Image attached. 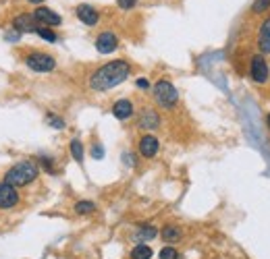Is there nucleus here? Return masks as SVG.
Returning a JSON list of instances; mask_svg holds the SVG:
<instances>
[{
  "mask_svg": "<svg viewBox=\"0 0 270 259\" xmlns=\"http://www.w3.org/2000/svg\"><path fill=\"white\" fill-rule=\"evenodd\" d=\"M131 75V65L125 58H117L102 65L100 69H96L89 77V87L94 91H106V89H113L117 85H121L127 77Z\"/></svg>",
  "mask_w": 270,
  "mask_h": 259,
  "instance_id": "f257e3e1",
  "label": "nucleus"
},
{
  "mask_svg": "<svg viewBox=\"0 0 270 259\" xmlns=\"http://www.w3.org/2000/svg\"><path fill=\"white\" fill-rule=\"evenodd\" d=\"M38 174H40L38 164L31 160H23L5 172V183L13 185V187H27L38 178Z\"/></svg>",
  "mask_w": 270,
  "mask_h": 259,
  "instance_id": "f03ea898",
  "label": "nucleus"
},
{
  "mask_svg": "<svg viewBox=\"0 0 270 259\" xmlns=\"http://www.w3.org/2000/svg\"><path fill=\"white\" fill-rule=\"evenodd\" d=\"M154 99H156V104H158L160 108L173 110L177 104H179V91H177V87H175L171 81L160 79V81H156V85H154Z\"/></svg>",
  "mask_w": 270,
  "mask_h": 259,
  "instance_id": "7ed1b4c3",
  "label": "nucleus"
},
{
  "mask_svg": "<svg viewBox=\"0 0 270 259\" xmlns=\"http://www.w3.org/2000/svg\"><path fill=\"white\" fill-rule=\"evenodd\" d=\"M23 61L35 73H50V71L57 69V61H54V56L46 54V52H29V54H25Z\"/></svg>",
  "mask_w": 270,
  "mask_h": 259,
  "instance_id": "20e7f679",
  "label": "nucleus"
},
{
  "mask_svg": "<svg viewBox=\"0 0 270 259\" xmlns=\"http://www.w3.org/2000/svg\"><path fill=\"white\" fill-rule=\"evenodd\" d=\"M249 77L258 85H266L268 83V79H270V67H268V61L264 58V54L251 56V61H249Z\"/></svg>",
  "mask_w": 270,
  "mask_h": 259,
  "instance_id": "39448f33",
  "label": "nucleus"
},
{
  "mask_svg": "<svg viewBox=\"0 0 270 259\" xmlns=\"http://www.w3.org/2000/svg\"><path fill=\"white\" fill-rule=\"evenodd\" d=\"M19 203V191L17 187L0 181V210H13Z\"/></svg>",
  "mask_w": 270,
  "mask_h": 259,
  "instance_id": "423d86ee",
  "label": "nucleus"
},
{
  "mask_svg": "<svg viewBox=\"0 0 270 259\" xmlns=\"http://www.w3.org/2000/svg\"><path fill=\"white\" fill-rule=\"evenodd\" d=\"M119 48V37L113 33V31H102L98 37H96V50L100 54H111Z\"/></svg>",
  "mask_w": 270,
  "mask_h": 259,
  "instance_id": "0eeeda50",
  "label": "nucleus"
},
{
  "mask_svg": "<svg viewBox=\"0 0 270 259\" xmlns=\"http://www.w3.org/2000/svg\"><path fill=\"white\" fill-rule=\"evenodd\" d=\"M42 25L35 21V17L33 15H29V13H23V15H17L15 19H13V29L17 31V33H27V31H38Z\"/></svg>",
  "mask_w": 270,
  "mask_h": 259,
  "instance_id": "6e6552de",
  "label": "nucleus"
},
{
  "mask_svg": "<svg viewBox=\"0 0 270 259\" xmlns=\"http://www.w3.org/2000/svg\"><path fill=\"white\" fill-rule=\"evenodd\" d=\"M33 17H35V21H38L40 25H48V27H54V25H61V23H63L61 15L54 13V11L48 9V7H38V9L33 11Z\"/></svg>",
  "mask_w": 270,
  "mask_h": 259,
  "instance_id": "1a4fd4ad",
  "label": "nucleus"
},
{
  "mask_svg": "<svg viewBox=\"0 0 270 259\" xmlns=\"http://www.w3.org/2000/svg\"><path fill=\"white\" fill-rule=\"evenodd\" d=\"M113 114L119 118V121H129L133 114H135V108H133V102L123 97V99H117L113 104Z\"/></svg>",
  "mask_w": 270,
  "mask_h": 259,
  "instance_id": "9d476101",
  "label": "nucleus"
},
{
  "mask_svg": "<svg viewBox=\"0 0 270 259\" xmlns=\"http://www.w3.org/2000/svg\"><path fill=\"white\" fill-rule=\"evenodd\" d=\"M137 147H139V153L143 155V158H154V155L158 153V149H160V141L154 135H143L139 139Z\"/></svg>",
  "mask_w": 270,
  "mask_h": 259,
  "instance_id": "9b49d317",
  "label": "nucleus"
},
{
  "mask_svg": "<svg viewBox=\"0 0 270 259\" xmlns=\"http://www.w3.org/2000/svg\"><path fill=\"white\" fill-rule=\"evenodd\" d=\"M137 125H139L141 129H148V131L158 129V127H160V116H158V112H156L154 108H141Z\"/></svg>",
  "mask_w": 270,
  "mask_h": 259,
  "instance_id": "f8f14e48",
  "label": "nucleus"
},
{
  "mask_svg": "<svg viewBox=\"0 0 270 259\" xmlns=\"http://www.w3.org/2000/svg\"><path fill=\"white\" fill-rule=\"evenodd\" d=\"M75 15H77V19H79L81 23H85V25H96V23L100 21L98 11H96L94 7H89V5H79V7L75 9Z\"/></svg>",
  "mask_w": 270,
  "mask_h": 259,
  "instance_id": "ddd939ff",
  "label": "nucleus"
},
{
  "mask_svg": "<svg viewBox=\"0 0 270 259\" xmlns=\"http://www.w3.org/2000/svg\"><path fill=\"white\" fill-rule=\"evenodd\" d=\"M258 48L262 54H268L270 52V17L262 21L260 29H258Z\"/></svg>",
  "mask_w": 270,
  "mask_h": 259,
  "instance_id": "4468645a",
  "label": "nucleus"
},
{
  "mask_svg": "<svg viewBox=\"0 0 270 259\" xmlns=\"http://www.w3.org/2000/svg\"><path fill=\"white\" fill-rule=\"evenodd\" d=\"M160 236L165 243H179V238L183 236V230L177 224H167V226H162Z\"/></svg>",
  "mask_w": 270,
  "mask_h": 259,
  "instance_id": "2eb2a0df",
  "label": "nucleus"
},
{
  "mask_svg": "<svg viewBox=\"0 0 270 259\" xmlns=\"http://www.w3.org/2000/svg\"><path fill=\"white\" fill-rule=\"evenodd\" d=\"M152 255H154V251H152L150 245H146V243H137V245L131 249L129 259H152Z\"/></svg>",
  "mask_w": 270,
  "mask_h": 259,
  "instance_id": "dca6fc26",
  "label": "nucleus"
},
{
  "mask_svg": "<svg viewBox=\"0 0 270 259\" xmlns=\"http://www.w3.org/2000/svg\"><path fill=\"white\" fill-rule=\"evenodd\" d=\"M73 210H75L77 216H89V214L96 212V203H94V201H87V199H81V201H77V203L73 205Z\"/></svg>",
  "mask_w": 270,
  "mask_h": 259,
  "instance_id": "f3484780",
  "label": "nucleus"
},
{
  "mask_svg": "<svg viewBox=\"0 0 270 259\" xmlns=\"http://www.w3.org/2000/svg\"><path fill=\"white\" fill-rule=\"evenodd\" d=\"M156 234H158V228L152 226V224H139V228H137V238L139 241H152Z\"/></svg>",
  "mask_w": 270,
  "mask_h": 259,
  "instance_id": "a211bd4d",
  "label": "nucleus"
},
{
  "mask_svg": "<svg viewBox=\"0 0 270 259\" xmlns=\"http://www.w3.org/2000/svg\"><path fill=\"white\" fill-rule=\"evenodd\" d=\"M69 151H71V155H73V160L75 162H83V143L79 141V139H71V143H69Z\"/></svg>",
  "mask_w": 270,
  "mask_h": 259,
  "instance_id": "6ab92c4d",
  "label": "nucleus"
},
{
  "mask_svg": "<svg viewBox=\"0 0 270 259\" xmlns=\"http://www.w3.org/2000/svg\"><path fill=\"white\" fill-rule=\"evenodd\" d=\"M158 259H181V253L173 245H167L158 251Z\"/></svg>",
  "mask_w": 270,
  "mask_h": 259,
  "instance_id": "aec40b11",
  "label": "nucleus"
},
{
  "mask_svg": "<svg viewBox=\"0 0 270 259\" xmlns=\"http://www.w3.org/2000/svg\"><path fill=\"white\" fill-rule=\"evenodd\" d=\"M35 33H38L42 39H48V42H57V33H54L52 29H48V27H40Z\"/></svg>",
  "mask_w": 270,
  "mask_h": 259,
  "instance_id": "412c9836",
  "label": "nucleus"
},
{
  "mask_svg": "<svg viewBox=\"0 0 270 259\" xmlns=\"http://www.w3.org/2000/svg\"><path fill=\"white\" fill-rule=\"evenodd\" d=\"M268 7H270V0H256L254 7H251V11H254V13H262V11H266Z\"/></svg>",
  "mask_w": 270,
  "mask_h": 259,
  "instance_id": "4be33fe9",
  "label": "nucleus"
},
{
  "mask_svg": "<svg viewBox=\"0 0 270 259\" xmlns=\"http://www.w3.org/2000/svg\"><path fill=\"white\" fill-rule=\"evenodd\" d=\"M48 123H50V127H52V129H65V121H63V118H59V116H54V114H50V116H48Z\"/></svg>",
  "mask_w": 270,
  "mask_h": 259,
  "instance_id": "5701e85b",
  "label": "nucleus"
},
{
  "mask_svg": "<svg viewBox=\"0 0 270 259\" xmlns=\"http://www.w3.org/2000/svg\"><path fill=\"white\" fill-rule=\"evenodd\" d=\"M117 5H119L123 11H131V9L137 5V0H117Z\"/></svg>",
  "mask_w": 270,
  "mask_h": 259,
  "instance_id": "b1692460",
  "label": "nucleus"
},
{
  "mask_svg": "<svg viewBox=\"0 0 270 259\" xmlns=\"http://www.w3.org/2000/svg\"><path fill=\"white\" fill-rule=\"evenodd\" d=\"M92 155H94L96 160H100L102 155H104V149H102V145H100V143H96V145H94V149H92Z\"/></svg>",
  "mask_w": 270,
  "mask_h": 259,
  "instance_id": "393cba45",
  "label": "nucleus"
},
{
  "mask_svg": "<svg viewBox=\"0 0 270 259\" xmlns=\"http://www.w3.org/2000/svg\"><path fill=\"white\" fill-rule=\"evenodd\" d=\"M40 164H42L48 172H54V166H52V160H50V158H40Z\"/></svg>",
  "mask_w": 270,
  "mask_h": 259,
  "instance_id": "a878e982",
  "label": "nucleus"
},
{
  "mask_svg": "<svg viewBox=\"0 0 270 259\" xmlns=\"http://www.w3.org/2000/svg\"><path fill=\"white\" fill-rule=\"evenodd\" d=\"M135 85H137L139 89H148V87H150V83H148V79H137V81H135Z\"/></svg>",
  "mask_w": 270,
  "mask_h": 259,
  "instance_id": "bb28decb",
  "label": "nucleus"
},
{
  "mask_svg": "<svg viewBox=\"0 0 270 259\" xmlns=\"http://www.w3.org/2000/svg\"><path fill=\"white\" fill-rule=\"evenodd\" d=\"M266 127H268V129H270V112H268V114H266Z\"/></svg>",
  "mask_w": 270,
  "mask_h": 259,
  "instance_id": "cd10ccee",
  "label": "nucleus"
},
{
  "mask_svg": "<svg viewBox=\"0 0 270 259\" xmlns=\"http://www.w3.org/2000/svg\"><path fill=\"white\" fill-rule=\"evenodd\" d=\"M29 3H33V5H40V3H44V0H29Z\"/></svg>",
  "mask_w": 270,
  "mask_h": 259,
  "instance_id": "c85d7f7f",
  "label": "nucleus"
}]
</instances>
